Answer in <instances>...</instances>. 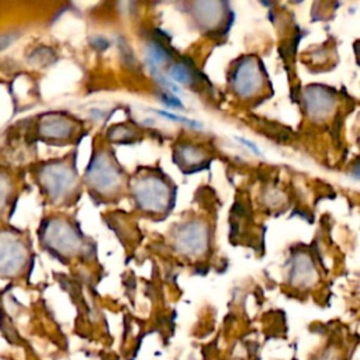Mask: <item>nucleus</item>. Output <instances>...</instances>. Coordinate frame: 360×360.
<instances>
[{
	"instance_id": "obj_10",
	"label": "nucleus",
	"mask_w": 360,
	"mask_h": 360,
	"mask_svg": "<svg viewBox=\"0 0 360 360\" xmlns=\"http://www.w3.org/2000/svg\"><path fill=\"white\" fill-rule=\"evenodd\" d=\"M41 132L52 139L68 138L72 132V122L60 115H49L41 122Z\"/></svg>"
},
{
	"instance_id": "obj_2",
	"label": "nucleus",
	"mask_w": 360,
	"mask_h": 360,
	"mask_svg": "<svg viewBox=\"0 0 360 360\" xmlns=\"http://www.w3.org/2000/svg\"><path fill=\"white\" fill-rule=\"evenodd\" d=\"M134 195L139 207L148 212H163L170 204L172 193L167 184L159 177H143L134 187Z\"/></svg>"
},
{
	"instance_id": "obj_7",
	"label": "nucleus",
	"mask_w": 360,
	"mask_h": 360,
	"mask_svg": "<svg viewBox=\"0 0 360 360\" xmlns=\"http://www.w3.org/2000/svg\"><path fill=\"white\" fill-rule=\"evenodd\" d=\"M44 239L51 249L63 256L76 255L82 243L76 231L62 221H52L44 232Z\"/></svg>"
},
{
	"instance_id": "obj_11",
	"label": "nucleus",
	"mask_w": 360,
	"mask_h": 360,
	"mask_svg": "<svg viewBox=\"0 0 360 360\" xmlns=\"http://www.w3.org/2000/svg\"><path fill=\"white\" fill-rule=\"evenodd\" d=\"M167 75L169 77L173 80V82H177V83H183V84H191L195 79L194 76V72L193 69L183 63V62H179V63H174L167 70Z\"/></svg>"
},
{
	"instance_id": "obj_3",
	"label": "nucleus",
	"mask_w": 360,
	"mask_h": 360,
	"mask_svg": "<svg viewBox=\"0 0 360 360\" xmlns=\"http://www.w3.org/2000/svg\"><path fill=\"white\" fill-rule=\"evenodd\" d=\"M336 94L332 89L321 84L308 86L302 93V105L305 114L312 121H325L336 107Z\"/></svg>"
},
{
	"instance_id": "obj_13",
	"label": "nucleus",
	"mask_w": 360,
	"mask_h": 360,
	"mask_svg": "<svg viewBox=\"0 0 360 360\" xmlns=\"http://www.w3.org/2000/svg\"><path fill=\"white\" fill-rule=\"evenodd\" d=\"M10 194V181L0 173V215Z\"/></svg>"
},
{
	"instance_id": "obj_8",
	"label": "nucleus",
	"mask_w": 360,
	"mask_h": 360,
	"mask_svg": "<svg viewBox=\"0 0 360 360\" xmlns=\"http://www.w3.org/2000/svg\"><path fill=\"white\" fill-rule=\"evenodd\" d=\"M177 249L188 256H198L208 246V229L202 222H188L176 233Z\"/></svg>"
},
{
	"instance_id": "obj_6",
	"label": "nucleus",
	"mask_w": 360,
	"mask_h": 360,
	"mask_svg": "<svg viewBox=\"0 0 360 360\" xmlns=\"http://www.w3.org/2000/svg\"><path fill=\"white\" fill-rule=\"evenodd\" d=\"M89 183L100 193H111L120 186V170L107 155H100L93 159L87 170Z\"/></svg>"
},
{
	"instance_id": "obj_15",
	"label": "nucleus",
	"mask_w": 360,
	"mask_h": 360,
	"mask_svg": "<svg viewBox=\"0 0 360 360\" xmlns=\"http://www.w3.org/2000/svg\"><path fill=\"white\" fill-rule=\"evenodd\" d=\"M163 100H166L165 103L169 104V105H172V107H181V103L179 101V98H176V97H173V96L165 94V96H163Z\"/></svg>"
},
{
	"instance_id": "obj_4",
	"label": "nucleus",
	"mask_w": 360,
	"mask_h": 360,
	"mask_svg": "<svg viewBox=\"0 0 360 360\" xmlns=\"http://www.w3.org/2000/svg\"><path fill=\"white\" fill-rule=\"evenodd\" d=\"M27 262V248L13 233H0V276L17 274Z\"/></svg>"
},
{
	"instance_id": "obj_9",
	"label": "nucleus",
	"mask_w": 360,
	"mask_h": 360,
	"mask_svg": "<svg viewBox=\"0 0 360 360\" xmlns=\"http://www.w3.org/2000/svg\"><path fill=\"white\" fill-rule=\"evenodd\" d=\"M318 278L316 267L309 255L297 252L290 260L288 281L297 288H308L315 284Z\"/></svg>"
},
{
	"instance_id": "obj_14",
	"label": "nucleus",
	"mask_w": 360,
	"mask_h": 360,
	"mask_svg": "<svg viewBox=\"0 0 360 360\" xmlns=\"http://www.w3.org/2000/svg\"><path fill=\"white\" fill-rule=\"evenodd\" d=\"M349 173H350V176H352L353 179L360 180V159H359V160H356V162L350 166Z\"/></svg>"
},
{
	"instance_id": "obj_1",
	"label": "nucleus",
	"mask_w": 360,
	"mask_h": 360,
	"mask_svg": "<svg viewBox=\"0 0 360 360\" xmlns=\"http://www.w3.org/2000/svg\"><path fill=\"white\" fill-rule=\"evenodd\" d=\"M266 84V73L256 56L242 58L232 70L231 86L240 98L257 96Z\"/></svg>"
},
{
	"instance_id": "obj_12",
	"label": "nucleus",
	"mask_w": 360,
	"mask_h": 360,
	"mask_svg": "<svg viewBox=\"0 0 360 360\" xmlns=\"http://www.w3.org/2000/svg\"><path fill=\"white\" fill-rule=\"evenodd\" d=\"M167 59H169V52L165 49V46H162L160 44H152L149 46L148 60L152 68H155L156 65H160L162 62H166Z\"/></svg>"
},
{
	"instance_id": "obj_5",
	"label": "nucleus",
	"mask_w": 360,
	"mask_h": 360,
	"mask_svg": "<svg viewBox=\"0 0 360 360\" xmlns=\"http://www.w3.org/2000/svg\"><path fill=\"white\" fill-rule=\"evenodd\" d=\"M75 174L70 167L53 163L41 172V183L53 200H63L75 187Z\"/></svg>"
}]
</instances>
